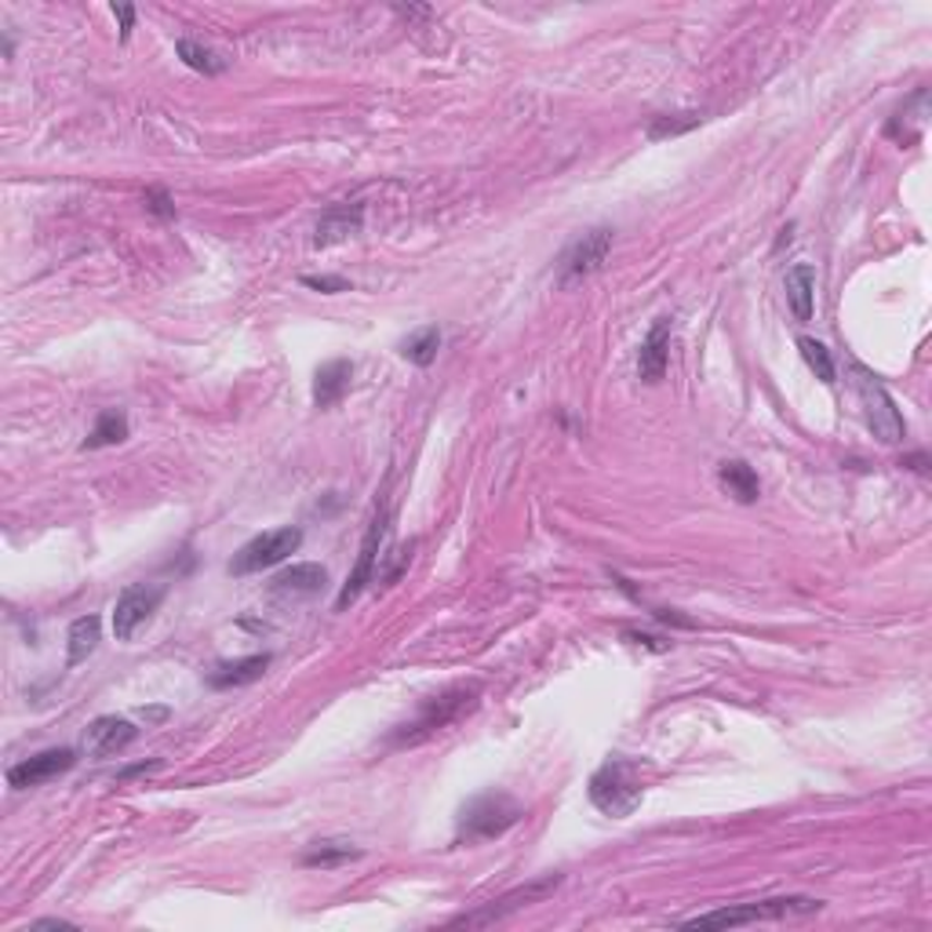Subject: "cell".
<instances>
[{"mask_svg":"<svg viewBox=\"0 0 932 932\" xmlns=\"http://www.w3.org/2000/svg\"><path fill=\"white\" fill-rule=\"evenodd\" d=\"M522 816H525L522 805H517L511 794H503V790L478 794V798H470L463 805L459 823H455V845H478V842L503 838Z\"/></svg>","mask_w":932,"mask_h":932,"instance_id":"cell-1","label":"cell"},{"mask_svg":"<svg viewBox=\"0 0 932 932\" xmlns=\"http://www.w3.org/2000/svg\"><path fill=\"white\" fill-rule=\"evenodd\" d=\"M590 801L598 812L612 816V820H627L645 798L641 787V769L627 758H609L594 776H590Z\"/></svg>","mask_w":932,"mask_h":932,"instance_id":"cell-2","label":"cell"},{"mask_svg":"<svg viewBox=\"0 0 932 932\" xmlns=\"http://www.w3.org/2000/svg\"><path fill=\"white\" fill-rule=\"evenodd\" d=\"M474 707H478V685H455L449 692L427 699L422 711L412 718L408 725H401L390 744H397V747L422 744V739H430L433 733H444L449 725H455L466 711H474Z\"/></svg>","mask_w":932,"mask_h":932,"instance_id":"cell-3","label":"cell"},{"mask_svg":"<svg viewBox=\"0 0 932 932\" xmlns=\"http://www.w3.org/2000/svg\"><path fill=\"white\" fill-rule=\"evenodd\" d=\"M820 899L809 896H780V899H761V904H744V907H725L711 910V915H696L682 921V929H736V925H755V921H776L790 915H812L820 910Z\"/></svg>","mask_w":932,"mask_h":932,"instance_id":"cell-4","label":"cell"},{"mask_svg":"<svg viewBox=\"0 0 932 932\" xmlns=\"http://www.w3.org/2000/svg\"><path fill=\"white\" fill-rule=\"evenodd\" d=\"M853 372V387L856 394H860V405H863V416H867V427H871V433L882 444H899L907 438V422L904 416H899L896 401L888 397V390L882 387V379H878L871 368L863 365H849Z\"/></svg>","mask_w":932,"mask_h":932,"instance_id":"cell-5","label":"cell"},{"mask_svg":"<svg viewBox=\"0 0 932 932\" xmlns=\"http://www.w3.org/2000/svg\"><path fill=\"white\" fill-rule=\"evenodd\" d=\"M303 547V532L299 528H270L256 539H248L245 547L233 554V561L226 565L230 576H252V572H267L273 565H281L284 557H292L295 550Z\"/></svg>","mask_w":932,"mask_h":932,"instance_id":"cell-6","label":"cell"},{"mask_svg":"<svg viewBox=\"0 0 932 932\" xmlns=\"http://www.w3.org/2000/svg\"><path fill=\"white\" fill-rule=\"evenodd\" d=\"M609 252H612V230H609V226L587 230V233H582V237L576 241V245H572L565 256H561V262H557V284H561V289H568V284H576V281H587L590 273L601 270V262L609 259Z\"/></svg>","mask_w":932,"mask_h":932,"instance_id":"cell-7","label":"cell"},{"mask_svg":"<svg viewBox=\"0 0 932 932\" xmlns=\"http://www.w3.org/2000/svg\"><path fill=\"white\" fill-rule=\"evenodd\" d=\"M561 885V874H550V878H539V882H528L522 888H514V893H506L500 899H492V904H485L481 910H470V915H459L452 921V925H466V929H481V925H492V921H503L511 918L514 910L522 907H532V904H543V899L554 893V888Z\"/></svg>","mask_w":932,"mask_h":932,"instance_id":"cell-8","label":"cell"},{"mask_svg":"<svg viewBox=\"0 0 932 932\" xmlns=\"http://www.w3.org/2000/svg\"><path fill=\"white\" fill-rule=\"evenodd\" d=\"M164 594H168V590L161 587V582H132V587H124L121 598H116V605H113V634H116V641H128L132 634L139 630L157 609H161Z\"/></svg>","mask_w":932,"mask_h":932,"instance_id":"cell-9","label":"cell"},{"mask_svg":"<svg viewBox=\"0 0 932 932\" xmlns=\"http://www.w3.org/2000/svg\"><path fill=\"white\" fill-rule=\"evenodd\" d=\"M387 532H390V514L379 511L376 522L368 525V532H365V539H361V554H357V565H354V572L346 576V587L339 590V598H335V609H339V612H346L350 605H354V601L361 598V590L368 587V582H372L379 550H383V543H387Z\"/></svg>","mask_w":932,"mask_h":932,"instance_id":"cell-10","label":"cell"},{"mask_svg":"<svg viewBox=\"0 0 932 932\" xmlns=\"http://www.w3.org/2000/svg\"><path fill=\"white\" fill-rule=\"evenodd\" d=\"M73 765H77V755H73L70 747H51L8 769V783H12L15 790H29V787H40V783L62 776V772H70Z\"/></svg>","mask_w":932,"mask_h":932,"instance_id":"cell-11","label":"cell"},{"mask_svg":"<svg viewBox=\"0 0 932 932\" xmlns=\"http://www.w3.org/2000/svg\"><path fill=\"white\" fill-rule=\"evenodd\" d=\"M135 736H139V728L132 722H124V718H116V714H102L84 728V750H88L91 758H110V755H121L124 747H132Z\"/></svg>","mask_w":932,"mask_h":932,"instance_id":"cell-12","label":"cell"},{"mask_svg":"<svg viewBox=\"0 0 932 932\" xmlns=\"http://www.w3.org/2000/svg\"><path fill=\"white\" fill-rule=\"evenodd\" d=\"M365 226V205L361 200H350V205H332L328 211H321L314 230V248H332L339 241L354 237Z\"/></svg>","mask_w":932,"mask_h":932,"instance_id":"cell-13","label":"cell"},{"mask_svg":"<svg viewBox=\"0 0 932 932\" xmlns=\"http://www.w3.org/2000/svg\"><path fill=\"white\" fill-rule=\"evenodd\" d=\"M925 116H929V91L918 88L893 116H888L885 135L896 139L899 146H915L921 135H925Z\"/></svg>","mask_w":932,"mask_h":932,"instance_id":"cell-14","label":"cell"},{"mask_svg":"<svg viewBox=\"0 0 932 932\" xmlns=\"http://www.w3.org/2000/svg\"><path fill=\"white\" fill-rule=\"evenodd\" d=\"M666 361H671V317H655V324L649 328L638 354V376L645 383H660Z\"/></svg>","mask_w":932,"mask_h":932,"instance_id":"cell-15","label":"cell"},{"mask_svg":"<svg viewBox=\"0 0 932 932\" xmlns=\"http://www.w3.org/2000/svg\"><path fill=\"white\" fill-rule=\"evenodd\" d=\"M350 379H354V365L346 361V357H335V361H328L317 368L314 376V405L317 408H332L343 401V394L350 390Z\"/></svg>","mask_w":932,"mask_h":932,"instance_id":"cell-16","label":"cell"},{"mask_svg":"<svg viewBox=\"0 0 932 932\" xmlns=\"http://www.w3.org/2000/svg\"><path fill=\"white\" fill-rule=\"evenodd\" d=\"M270 666V652H256V655H245V660H230V663H219L216 671L208 674V685L211 688H241V685H252L267 674Z\"/></svg>","mask_w":932,"mask_h":932,"instance_id":"cell-17","label":"cell"},{"mask_svg":"<svg viewBox=\"0 0 932 932\" xmlns=\"http://www.w3.org/2000/svg\"><path fill=\"white\" fill-rule=\"evenodd\" d=\"M324 582H328V572L321 565H310V561H306V565L284 568L281 576L273 579V594H281V598H314V594H321Z\"/></svg>","mask_w":932,"mask_h":932,"instance_id":"cell-18","label":"cell"},{"mask_svg":"<svg viewBox=\"0 0 932 932\" xmlns=\"http://www.w3.org/2000/svg\"><path fill=\"white\" fill-rule=\"evenodd\" d=\"M783 289H787V303H790V314L794 321H812V295H816V270L809 267V262H794V267L787 270V281H783Z\"/></svg>","mask_w":932,"mask_h":932,"instance_id":"cell-19","label":"cell"},{"mask_svg":"<svg viewBox=\"0 0 932 932\" xmlns=\"http://www.w3.org/2000/svg\"><path fill=\"white\" fill-rule=\"evenodd\" d=\"M718 481H722V489L733 495L736 503H758L761 481H758L755 466H747L744 459H725L718 466Z\"/></svg>","mask_w":932,"mask_h":932,"instance_id":"cell-20","label":"cell"},{"mask_svg":"<svg viewBox=\"0 0 932 932\" xmlns=\"http://www.w3.org/2000/svg\"><path fill=\"white\" fill-rule=\"evenodd\" d=\"M121 441H128V416L116 408H106L99 412V419H95L84 449H110V444H121Z\"/></svg>","mask_w":932,"mask_h":932,"instance_id":"cell-21","label":"cell"},{"mask_svg":"<svg viewBox=\"0 0 932 932\" xmlns=\"http://www.w3.org/2000/svg\"><path fill=\"white\" fill-rule=\"evenodd\" d=\"M99 634H102V620L99 616L73 620V627H70V666L84 663L95 649H99Z\"/></svg>","mask_w":932,"mask_h":932,"instance_id":"cell-22","label":"cell"},{"mask_svg":"<svg viewBox=\"0 0 932 932\" xmlns=\"http://www.w3.org/2000/svg\"><path fill=\"white\" fill-rule=\"evenodd\" d=\"M438 350H441V328L438 324H427V328H419V332H412L405 343H401V354L408 357L412 365H419V368H427V365H433V357H438Z\"/></svg>","mask_w":932,"mask_h":932,"instance_id":"cell-23","label":"cell"},{"mask_svg":"<svg viewBox=\"0 0 932 932\" xmlns=\"http://www.w3.org/2000/svg\"><path fill=\"white\" fill-rule=\"evenodd\" d=\"M361 856V849H354L350 842L343 838H332V842H314L310 849L303 853V863L306 867H339L346 860H357Z\"/></svg>","mask_w":932,"mask_h":932,"instance_id":"cell-24","label":"cell"},{"mask_svg":"<svg viewBox=\"0 0 932 932\" xmlns=\"http://www.w3.org/2000/svg\"><path fill=\"white\" fill-rule=\"evenodd\" d=\"M175 56L183 59L189 70L208 73V77H216V73L226 70V62H222V59L216 56V51L205 48V45H197V40H189V37L179 40V45H175Z\"/></svg>","mask_w":932,"mask_h":932,"instance_id":"cell-25","label":"cell"},{"mask_svg":"<svg viewBox=\"0 0 932 932\" xmlns=\"http://www.w3.org/2000/svg\"><path fill=\"white\" fill-rule=\"evenodd\" d=\"M798 350H801L805 365H809L812 372H816V379L831 387V383H834V357H831V350L823 346L820 339H809V335L798 339Z\"/></svg>","mask_w":932,"mask_h":932,"instance_id":"cell-26","label":"cell"},{"mask_svg":"<svg viewBox=\"0 0 932 932\" xmlns=\"http://www.w3.org/2000/svg\"><path fill=\"white\" fill-rule=\"evenodd\" d=\"M703 121V116L699 113H660V116H652V124H649V139H671V135H685L688 128H696V124Z\"/></svg>","mask_w":932,"mask_h":932,"instance_id":"cell-27","label":"cell"},{"mask_svg":"<svg viewBox=\"0 0 932 932\" xmlns=\"http://www.w3.org/2000/svg\"><path fill=\"white\" fill-rule=\"evenodd\" d=\"M143 200H146V211H154L157 219H172L175 216V205H172V197H168L164 189H157V186L146 189Z\"/></svg>","mask_w":932,"mask_h":932,"instance_id":"cell-28","label":"cell"},{"mask_svg":"<svg viewBox=\"0 0 932 932\" xmlns=\"http://www.w3.org/2000/svg\"><path fill=\"white\" fill-rule=\"evenodd\" d=\"M303 284H306V289L324 292V295H335V292H346V289H350L346 278H328V273H321V278H303Z\"/></svg>","mask_w":932,"mask_h":932,"instance_id":"cell-29","label":"cell"},{"mask_svg":"<svg viewBox=\"0 0 932 932\" xmlns=\"http://www.w3.org/2000/svg\"><path fill=\"white\" fill-rule=\"evenodd\" d=\"M113 15L121 19V40H128L132 26H135V8L132 4H113Z\"/></svg>","mask_w":932,"mask_h":932,"instance_id":"cell-30","label":"cell"},{"mask_svg":"<svg viewBox=\"0 0 932 932\" xmlns=\"http://www.w3.org/2000/svg\"><path fill=\"white\" fill-rule=\"evenodd\" d=\"M29 929H73V921H62V918H40L34 921Z\"/></svg>","mask_w":932,"mask_h":932,"instance_id":"cell-31","label":"cell"},{"mask_svg":"<svg viewBox=\"0 0 932 932\" xmlns=\"http://www.w3.org/2000/svg\"><path fill=\"white\" fill-rule=\"evenodd\" d=\"M143 714L150 718V722H164V718H168V711H164V707H154V711H143Z\"/></svg>","mask_w":932,"mask_h":932,"instance_id":"cell-32","label":"cell"},{"mask_svg":"<svg viewBox=\"0 0 932 932\" xmlns=\"http://www.w3.org/2000/svg\"><path fill=\"white\" fill-rule=\"evenodd\" d=\"M790 233H794V226H783V230H780V241H776V248L790 245Z\"/></svg>","mask_w":932,"mask_h":932,"instance_id":"cell-33","label":"cell"},{"mask_svg":"<svg viewBox=\"0 0 932 932\" xmlns=\"http://www.w3.org/2000/svg\"><path fill=\"white\" fill-rule=\"evenodd\" d=\"M910 470H925V455H910Z\"/></svg>","mask_w":932,"mask_h":932,"instance_id":"cell-34","label":"cell"}]
</instances>
